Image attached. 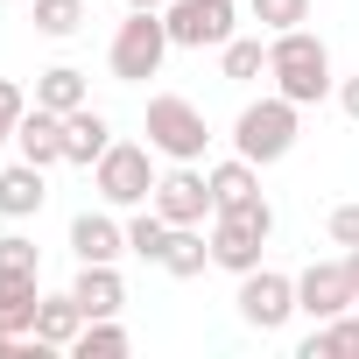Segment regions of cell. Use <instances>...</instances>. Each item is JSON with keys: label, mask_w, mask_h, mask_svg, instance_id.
Wrapping results in <instances>:
<instances>
[{"label": "cell", "mask_w": 359, "mask_h": 359, "mask_svg": "<svg viewBox=\"0 0 359 359\" xmlns=\"http://www.w3.org/2000/svg\"><path fill=\"white\" fill-rule=\"evenodd\" d=\"M268 78H275V92L296 99V106H317L324 92H338V78H331V50H324V36H310V29H282V36H268Z\"/></svg>", "instance_id": "1"}, {"label": "cell", "mask_w": 359, "mask_h": 359, "mask_svg": "<svg viewBox=\"0 0 359 359\" xmlns=\"http://www.w3.org/2000/svg\"><path fill=\"white\" fill-rule=\"evenodd\" d=\"M296 134H303V106L296 99H282V92H268V99H247L240 106V120H233V155H247V162H282L289 148H296Z\"/></svg>", "instance_id": "2"}, {"label": "cell", "mask_w": 359, "mask_h": 359, "mask_svg": "<svg viewBox=\"0 0 359 359\" xmlns=\"http://www.w3.org/2000/svg\"><path fill=\"white\" fill-rule=\"evenodd\" d=\"M169 50H176V43H169L162 8H127V22H120L113 43H106V71H113L120 85H148V78L162 71Z\"/></svg>", "instance_id": "3"}, {"label": "cell", "mask_w": 359, "mask_h": 359, "mask_svg": "<svg viewBox=\"0 0 359 359\" xmlns=\"http://www.w3.org/2000/svg\"><path fill=\"white\" fill-rule=\"evenodd\" d=\"M268 240H275V205L268 198H247L233 212H212V268L247 275V268H261Z\"/></svg>", "instance_id": "4"}, {"label": "cell", "mask_w": 359, "mask_h": 359, "mask_svg": "<svg viewBox=\"0 0 359 359\" xmlns=\"http://www.w3.org/2000/svg\"><path fill=\"white\" fill-rule=\"evenodd\" d=\"M155 148L148 141H113L99 162H92V191L113 205V212H134V205H148L155 198Z\"/></svg>", "instance_id": "5"}, {"label": "cell", "mask_w": 359, "mask_h": 359, "mask_svg": "<svg viewBox=\"0 0 359 359\" xmlns=\"http://www.w3.org/2000/svg\"><path fill=\"white\" fill-rule=\"evenodd\" d=\"M141 127H148V148H155L162 162H198V155H205V141H212L205 106H191L184 92H155Z\"/></svg>", "instance_id": "6"}, {"label": "cell", "mask_w": 359, "mask_h": 359, "mask_svg": "<svg viewBox=\"0 0 359 359\" xmlns=\"http://www.w3.org/2000/svg\"><path fill=\"white\" fill-rule=\"evenodd\" d=\"M162 22H169L176 50H226L240 36V8L233 0H169Z\"/></svg>", "instance_id": "7"}, {"label": "cell", "mask_w": 359, "mask_h": 359, "mask_svg": "<svg viewBox=\"0 0 359 359\" xmlns=\"http://www.w3.org/2000/svg\"><path fill=\"white\" fill-rule=\"evenodd\" d=\"M169 226H205L212 219V176L198 169V162H169L162 176H155V198H148Z\"/></svg>", "instance_id": "8"}, {"label": "cell", "mask_w": 359, "mask_h": 359, "mask_svg": "<svg viewBox=\"0 0 359 359\" xmlns=\"http://www.w3.org/2000/svg\"><path fill=\"white\" fill-rule=\"evenodd\" d=\"M233 303H240V317H247L254 331H282V324L296 317V275H275V268H247Z\"/></svg>", "instance_id": "9"}, {"label": "cell", "mask_w": 359, "mask_h": 359, "mask_svg": "<svg viewBox=\"0 0 359 359\" xmlns=\"http://www.w3.org/2000/svg\"><path fill=\"white\" fill-rule=\"evenodd\" d=\"M296 310H303L310 324L345 317V310H352V268H345V261H310V268L296 275Z\"/></svg>", "instance_id": "10"}, {"label": "cell", "mask_w": 359, "mask_h": 359, "mask_svg": "<svg viewBox=\"0 0 359 359\" xmlns=\"http://www.w3.org/2000/svg\"><path fill=\"white\" fill-rule=\"evenodd\" d=\"M78 310L85 317H120L127 310V282H120V261H78V282H71Z\"/></svg>", "instance_id": "11"}, {"label": "cell", "mask_w": 359, "mask_h": 359, "mask_svg": "<svg viewBox=\"0 0 359 359\" xmlns=\"http://www.w3.org/2000/svg\"><path fill=\"white\" fill-rule=\"evenodd\" d=\"M36 303H43V268H0V317L15 338H36Z\"/></svg>", "instance_id": "12"}, {"label": "cell", "mask_w": 359, "mask_h": 359, "mask_svg": "<svg viewBox=\"0 0 359 359\" xmlns=\"http://www.w3.org/2000/svg\"><path fill=\"white\" fill-rule=\"evenodd\" d=\"M15 148H22V162H36V169H57V162H64V113H50V106H29V113H22V127H15Z\"/></svg>", "instance_id": "13"}, {"label": "cell", "mask_w": 359, "mask_h": 359, "mask_svg": "<svg viewBox=\"0 0 359 359\" xmlns=\"http://www.w3.org/2000/svg\"><path fill=\"white\" fill-rule=\"evenodd\" d=\"M106 148H113V120H106L99 106H78V113H64V162L92 169Z\"/></svg>", "instance_id": "14"}, {"label": "cell", "mask_w": 359, "mask_h": 359, "mask_svg": "<svg viewBox=\"0 0 359 359\" xmlns=\"http://www.w3.org/2000/svg\"><path fill=\"white\" fill-rule=\"evenodd\" d=\"M71 254L78 261H120L127 254V226L113 212H78L71 219Z\"/></svg>", "instance_id": "15"}, {"label": "cell", "mask_w": 359, "mask_h": 359, "mask_svg": "<svg viewBox=\"0 0 359 359\" xmlns=\"http://www.w3.org/2000/svg\"><path fill=\"white\" fill-rule=\"evenodd\" d=\"M205 176H212V212H233V205L261 198V162H247V155H226V162H212Z\"/></svg>", "instance_id": "16"}, {"label": "cell", "mask_w": 359, "mask_h": 359, "mask_svg": "<svg viewBox=\"0 0 359 359\" xmlns=\"http://www.w3.org/2000/svg\"><path fill=\"white\" fill-rule=\"evenodd\" d=\"M43 169L36 162H8V169H0V219H36L43 212Z\"/></svg>", "instance_id": "17"}, {"label": "cell", "mask_w": 359, "mask_h": 359, "mask_svg": "<svg viewBox=\"0 0 359 359\" xmlns=\"http://www.w3.org/2000/svg\"><path fill=\"white\" fill-rule=\"evenodd\" d=\"M205 268H212V233H205V226H176L169 247H162V275L191 282V275H205Z\"/></svg>", "instance_id": "18"}, {"label": "cell", "mask_w": 359, "mask_h": 359, "mask_svg": "<svg viewBox=\"0 0 359 359\" xmlns=\"http://www.w3.org/2000/svg\"><path fill=\"white\" fill-rule=\"evenodd\" d=\"M36 106H50V113H78V106H92L85 71H78V64H50V71L36 78Z\"/></svg>", "instance_id": "19"}, {"label": "cell", "mask_w": 359, "mask_h": 359, "mask_svg": "<svg viewBox=\"0 0 359 359\" xmlns=\"http://www.w3.org/2000/svg\"><path fill=\"white\" fill-rule=\"evenodd\" d=\"M78 331H85V310H78L71 289L36 303V345H78Z\"/></svg>", "instance_id": "20"}, {"label": "cell", "mask_w": 359, "mask_h": 359, "mask_svg": "<svg viewBox=\"0 0 359 359\" xmlns=\"http://www.w3.org/2000/svg\"><path fill=\"white\" fill-rule=\"evenodd\" d=\"M303 359H359V310L324 317V324L303 338Z\"/></svg>", "instance_id": "21"}, {"label": "cell", "mask_w": 359, "mask_h": 359, "mask_svg": "<svg viewBox=\"0 0 359 359\" xmlns=\"http://www.w3.org/2000/svg\"><path fill=\"white\" fill-rule=\"evenodd\" d=\"M219 71H226L233 85H261V78H268V36H233V43L219 50Z\"/></svg>", "instance_id": "22"}, {"label": "cell", "mask_w": 359, "mask_h": 359, "mask_svg": "<svg viewBox=\"0 0 359 359\" xmlns=\"http://www.w3.org/2000/svg\"><path fill=\"white\" fill-rule=\"evenodd\" d=\"M169 233H176V226H169L155 205H134V219H127V254L162 268V247H169Z\"/></svg>", "instance_id": "23"}, {"label": "cell", "mask_w": 359, "mask_h": 359, "mask_svg": "<svg viewBox=\"0 0 359 359\" xmlns=\"http://www.w3.org/2000/svg\"><path fill=\"white\" fill-rule=\"evenodd\" d=\"M36 8V29L50 36V43H71L78 29H85V0H29Z\"/></svg>", "instance_id": "24"}, {"label": "cell", "mask_w": 359, "mask_h": 359, "mask_svg": "<svg viewBox=\"0 0 359 359\" xmlns=\"http://www.w3.org/2000/svg\"><path fill=\"white\" fill-rule=\"evenodd\" d=\"M71 352H78V359H120V352H127V331H120L113 317H85V331H78Z\"/></svg>", "instance_id": "25"}, {"label": "cell", "mask_w": 359, "mask_h": 359, "mask_svg": "<svg viewBox=\"0 0 359 359\" xmlns=\"http://www.w3.org/2000/svg\"><path fill=\"white\" fill-rule=\"evenodd\" d=\"M247 8H254L261 36H282V29H303L310 22V0H247Z\"/></svg>", "instance_id": "26"}, {"label": "cell", "mask_w": 359, "mask_h": 359, "mask_svg": "<svg viewBox=\"0 0 359 359\" xmlns=\"http://www.w3.org/2000/svg\"><path fill=\"white\" fill-rule=\"evenodd\" d=\"M29 106H36V99H29L15 78H0V148L15 141V127H22V113H29Z\"/></svg>", "instance_id": "27"}, {"label": "cell", "mask_w": 359, "mask_h": 359, "mask_svg": "<svg viewBox=\"0 0 359 359\" xmlns=\"http://www.w3.org/2000/svg\"><path fill=\"white\" fill-rule=\"evenodd\" d=\"M324 233H331V247H359V205H331Z\"/></svg>", "instance_id": "28"}, {"label": "cell", "mask_w": 359, "mask_h": 359, "mask_svg": "<svg viewBox=\"0 0 359 359\" xmlns=\"http://www.w3.org/2000/svg\"><path fill=\"white\" fill-rule=\"evenodd\" d=\"M0 268H43L36 240H22V233H0Z\"/></svg>", "instance_id": "29"}, {"label": "cell", "mask_w": 359, "mask_h": 359, "mask_svg": "<svg viewBox=\"0 0 359 359\" xmlns=\"http://www.w3.org/2000/svg\"><path fill=\"white\" fill-rule=\"evenodd\" d=\"M338 106H345V120H359V71L338 78Z\"/></svg>", "instance_id": "30"}, {"label": "cell", "mask_w": 359, "mask_h": 359, "mask_svg": "<svg viewBox=\"0 0 359 359\" xmlns=\"http://www.w3.org/2000/svg\"><path fill=\"white\" fill-rule=\"evenodd\" d=\"M345 268H352V310H359V247H345Z\"/></svg>", "instance_id": "31"}, {"label": "cell", "mask_w": 359, "mask_h": 359, "mask_svg": "<svg viewBox=\"0 0 359 359\" xmlns=\"http://www.w3.org/2000/svg\"><path fill=\"white\" fill-rule=\"evenodd\" d=\"M15 345H22V338H15V331H8V317H0V352H15Z\"/></svg>", "instance_id": "32"}, {"label": "cell", "mask_w": 359, "mask_h": 359, "mask_svg": "<svg viewBox=\"0 0 359 359\" xmlns=\"http://www.w3.org/2000/svg\"><path fill=\"white\" fill-rule=\"evenodd\" d=\"M127 8H169V0H127Z\"/></svg>", "instance_id": "33"}]
</instances>
